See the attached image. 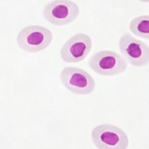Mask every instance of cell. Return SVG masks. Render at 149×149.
<instances>
[{
	"label": "cell",
	"instance_id": "6da1fadb",
	"mask_svg": "<svg viewBox=\"0 0 149 149\" xmlns=\"http://www.w3.org/2000/svg\"><path fill=\"white\" fill-rule=\"evenodd\" d=\"M53 39L52 31L40 26L24 28L17 35V44L22 50L35 53L42 51L51 44Z\"/></svg>",
	"mask_w": 149,
	"mask_h": 149
},
{
	"label": "cell",
	"instance_id": "7a4b0ae2",
	"mask_svg": "<svg viewBox=\"0 0 149 149\" xmlns=\"http://www.w3.org/2000/svg\"><path fill=\"white\" fill-rule=\"evenodd\" d=\"M93 71L103 76H113L127 70V62L118 53L109 50L95 53L89 60Z\"/></svg>",
	"mask_w": 149,
	"mask_h": 149
},
{
	"label": "cell",
	"instance_id": "3957f363",
	"mask_svg": "<svg viewBox=\"0 0 149 149\" xmlns=\"http://www.w3.org/2000/svg\"><path fill=\"white\" fill-rule=\"evenodd\" d=\"M92 139L98 149H127L129 139L122 129L110 124L94 127Z\"/></svg>",
	"mask_w": 149,
	"mask_h": 149
},
{
	"label": "cell",
	"instance_id": "277c9868",
	"mask_svg": "<svg viewBox=\"0 0 149 149\" xmlns=\"http://www.w3.org/2000/svg\"><path fill=\"white\" fill-rule=\"evenodd\" d=\"M60 78L63 86L77 95H89L95 89V82L91 74L81 68L65 67Z\"/></svg>",
	"mask_w": 149,
	"mask_h": 149
},
{
	"label": "cell",
	"instance_id": "5b68a950",
	"mask_svg": "<svg viewBox=\"0 0 149 149\" xmlns=\"http://www.w3.org/2000/svg\"><path fill=\"white\" fill-rule=\"evenodd\" d=\"M80 13L79 8L71 0H54L43 9V16L54 26H65L74 22Z\"/></svg>",
	"mask_w": 149,
	"mask_h": 149
},
{
	"label": "cell",
	"instance_id": "8992f818",
	"mask_svg": "<svg viewBox=\"0 0 149 149\" xmlns=\"http://www.w3.org/2000/svg\"><path fill=\"white\" fill-rule=\"evenodd\" d=\"M119 47L124 58L130 64L137 67L149 64V46L129 33L121 36Z\"/></svg>",
	"mask_w": 149,
	"mask_h": 149
},
{
	"label": "cell",
	"instance_id": "52a82bcc",
	"mask_svg": "<svg viewBox=\"0 0 149 149\" xmlns=\"http://www.w3.org/2000/svg\"><path fill=\"white\" fill-rule=\"evenodd\" d=\"M93 46L92 39L86 34H77L62 46L61 56L66 63H79L89 54Z\"/></svg>",
	"mask_w": 149,
	"mask_h": 149
},
{
	"label": "cell",
	"instance_id": "ba28073f",
	"mask_svg": "<svg viewBox=\"0 0 149 149\" xmlns=\"http://www.w3.org/2000/svg\"><path fill=\"white\" fill-rule=\"evenodd\" d=\"M129 29L136 36L149 40V15H142L134 18L130 22Z\"/></svg>",
	"mask_w": 149,
	"mask_h": 149
},
{
	"label": "cell",
	"instance_id": "9c48e42d",
	"mask_svg": "<svg viewBox=\"0 0 149 149\" xmlns=\"http://www.w3.org/2000/svg\"><path fill=\"white\" fill-rule=\"evenodd\" d=\"M138 1H140L142 2H147V3H149V0H138Z\"/></svg>",
	"mask_w": 149,
	"mask_h": 149
}]
</instances>
